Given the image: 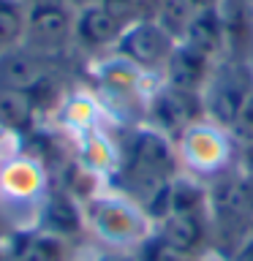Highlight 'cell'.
Returning <instances> with one entry per match:
<instances>
[{
  "instance_id": "cb8c5ba5",
  "label": "cell",
  "mask_w": 253,
  "mask_h": 261,
  "mask_svg": "<svg viewBox=\"0 0 253 261\" xmlns=\"http://www.w3.org/2000/svg\"><path fill=\"white\" fill-rule=\"evenodd\" d=\"M95 261H136L134 253H122V250H109V253H101Z\"/></svg>"
},
{
  "instance_id": "603a6c76",
  "label": "cell",
  "mask_w": 253,
  "mask_h": 261,
  "mask_svg": "<svg viewBox=\"0 0 253 261\" xmlns=\"http://www.w3.org/2000/svg\"><path fill=\"white\" fill-rule=\"evenodd\" d=\"M226 261H253V234H250L248 240H245V242H242L240 248H237Z\"/></svg>"
},
{
  "instance_id": "4fadbf2b",
  "label": "cell",
  "mask_w": 253,
  "mask_h": 261,
  "mask_svg": "<svg viewBox=\"0 0 253 261\" xmlns=\"http://www.w3.org/2000/svg\"><path fill=\"white\" fill-rule=\"evenodd\" d=\"M52 60L36 55L28 46H14L0 52V90H24L33 93L41 82L52 76Z\"/></svg>"
},
{
  "instance_id": "277c9868",
  "label": "cell",
  "mask_w": 253,
  "mask_h": 261,
  "mask_svg": "<svg viewBox=\"0 0 253 261\" xmlns=\"http://www.w3.org/2000/svg\"><path fill=\"white\" fill-rule=\"evenodd\" d=\"M177 158L191 177L215 179L223 171L237 166L234 139L226 128L215 125L212 120H199L177 139Z\"/></svg>"
},
{
  "instance_id": "3957f363",
  "label": "cell",
  "mask_w": 253,
  "mask_h": 261,
  "mask_svg": "<svg viewBox=\"0 0 253 261\" xmlns=\"http://www.w3.org/2000/svg\"><path fill=\"white\" fill-rule=\"evenodd\" d=\"M85 220L93 231L117 250H136L153 234L150 218L125 196H93L85 201Z\"/></svg>"
},
{
  "instance_id": "ac0fdd59",
  "label": "cell",
  "mask_w": 253,
  "mask_h": 261,
  "mask_svg": "<svg viewBox=\"0 0 253 261\" xmlns=\"http://www.w3.org/2000/svg\"><path fill=\"white\" fill-rule=\"evenodd\" d=\"M28 28V3L22 0H0V52L19 46Z\"/></svg>"
},
{
  "instance_id": "52a82bcc",
  "label": "cell",
  "mask_w": 253,
  "mask_h": 261,
  "mask_svg": "<svg viewBox=\"0 0 253 261\" xmlns=\"http://www.w3.org/2000/svg\"><path fill=\"white\" fill-rule=\"evenodd\" d=\"M174 46H177V38L166 28H161L155 19H142V22H131L122 30V36L114 44V55L131 65H136L139 71L153 73L166 68Z\"/></svg>"
},
{
  "instance_id": "9a60e30c",
  "label": "cell",
  "mask_w": 253,
  "mask_h": 261,
  "mask_svg": "<svg viewBox=\"0 0 253 261\" xmlns=\"http://www.w3.org/2000/svg\"><path fill=\"white\" fill-rule=\"evenodd\" d=\"M223 22V55L237 60H253V0H220Z\"/></svg>"
},
{
  "instance_id": "8fae6325",
  "label": "cell",
  "mask_w": 253,
  "mask_h": 261,
  "mask_svg": "<svg viewBox=\"0 0 253 261\" xmlns=\"http://www.w3.org/2000/svg\"><path fill=\"white\" fill-rule=\"evenodd\" d=\"M36 218L38 220L33 223L36 228L60 237V240H68V242L87 223L85 220V201H79L77 196H71L68 191H63V188H55V191H49L44 196Z\"/></svg>"
},
{
  "instance_id": "ffe728a7",
  "label": "cell",
  "mask_w": 253,
  "mask_h": 261,
  "mask_svg": "<svg viewBox=\"0 0 253 261\" xmlns=\"http://www.w3.org/2000/svg\"><path fill=\"white\" fill-rule=\"evenodd\" d=\"M136 261H201V258H191V256H180V253L169 250L166 245H163L158 237H155V231L147 237V240L139 245V248L134 250Z\"/></svg>"
},
{
  "instance_id": "5b68a950",
  "label": "cell",
  "mask_w": 253,
  "mask_h": 261,
  "mask_svg": "<svg viewBox=\"0 0 253 261\" xmlns=\"http://www.w3.org/2000/svg\"><path fill=\"white\" fill-rule=\"evenodd\" d=\"M253 95V65L248 60L220 55L210 71V79L201 90L204 117L226 128L234 122L245 101Z\"/></svg>"
},
{
  "instance_id": "484cf974",
  "label": "cell",
  "mask_w": 253,
  "mask_h": 261,
  "mask_svg": "<svg viewBox=\"0 0 253 261\" xmlns=\"http://www.w3.org/2000/svg\"><path fill=\"white\" fill-rule=\"evenodd\" d=\"M0 261H8V256H6V242H0Z\"/></svg>"
},
{
  "instance_id": "4316f807",
  "label": "cell",
  "mask_w": 253,
  "mask_h": 261,
  "mask_svg": "<svg viewBox=\"0 0 253 261\" xmlns=\"http://www.w3.org/2000/svg\"><path fill=\"white\" fill-rule=\"evenodd\" d=\"M22 3H28V6H30V3H36V0H22Z\"/></svg>"
},
{
  "instance_id": "6da1fadb",
  "label": "cell",
  "mask_w": 253,
  "mask_h": 261,
  "mask_svg": "<svg viewBox=\"0 0 253 261\" xmlns=\"http://www.w3.org/2000/svg\"><path fill=\"white\" fill-rule=\"evenodd\" d=\"M180 158L177 144L169 136L150 125L125 128L122 142L117 147V166L109 174L112 188L120 196L136 201L144 210V204L180 177Z\"/></svg>"
},
{
  "instance_id": "d4e9b609",
  "label": "cell",
  "mask_w": 253,
  "mask_h": 261,
  "mask_svg": "<svg viewBox=\"0 0 253 261\" xmlns=\"http://www.w3.org/2000/svg\"><path fill=\"white\" fill-rule=\"evenodd\" d=\"M14 228L8 226V220H6V212H3V207H0V242H6V237L11 234Z\"/></svg>"
},
{
  "instance_id": "d6986e66",
  "label": "cell",
  "mask_w": 253,
  "mask_h": 261,
  "mask_svg": "<svg viewBox=\"0 0 253 261\" xmlns=\"http://www.w3.org/2000/svg\"><path fill=\"white\" fill-rule=\"evenodd\" d=\"M196 11H199V8L193 6V0H161V11H158V19L155 22H158L161 28H166L177 41H183Z\"/></svg>"
},
{
  "instance_id": "30bf717a",
  "label": "cell",
  "mask_w": 253,
  "mask_h": 261,
  "mask_svg": "<svg viewBox=\"0 0 253 261\" xmlns=\"http://www.w3.org/2000/svg\"><path fill=\"white\" fill-rule=\"evenodd\" d=\"M153 231L169 250L180 253V256L201 258L207 250H212L207 212H171L155 223Z\"/></svg>"
},
{
  "instance_id": "e0dca14e",
  "label": "cell",
  "mask_w": 253,
  "mask_h": 261,
  "mask_svg": "<svg viewBox=\"0 0 253 261\" xmlns=\"http://www.w3.org/2000/svg\"><path fill=\"white\" fill-rule=\"evenodd\" d=\"M185 44H191L193 49L210 55V57H218L223 55V22H220V11L218 6L215 8H201L196 11L191 28L183 36Z\"/></svg>"
},
{
  "instance_id": "5bb4252c",
  "label": "cell",
  "mask_w": 253,
  "mask_h": 261,
  "mask_svg": "<svg viewBox=\"0 0 253 261\" xmlns=\"http://www.w3.org/2000/svg\"><path fill=\"white\" fill-rule=\"evenodd\" d=\"M215 65V57L199 52L185 41H177L174 52H171L166 68H163V82L177 90H188V93H199L210 79V71Z\"/></svg>"
},
{
  "instance_id": "44dd1931",
  "label": "cell",
  "mask_w": 253,
  "mask_h": 261,
  "mask_svg": "<svg viewBox=\"0 0 253 261\" xmlns=\"http://www.w3.org/2000/svg\"><path fill=\"white\" fill-rule=\"evenodd\" d=\"M229 134H232L237 147L253 144V95L245 101V106L240 109V114L234 117V122L229 125Z\"/></svg>"
},
{
  "instance_id": "9c48e42d",
  "label": "cell",
  "mask_w": 253,
  "mask_h": 261,
  "mask_svg": "<svg viewBox=\"0 0 253 261\" xmlns=\"http://www.w3.org/2000/svg\"><path fill=\"white\" fill-rule=\"evenodd\" d=\"M46 169L41 163L14 155L0 166V207L14 204V207H41L46 191Z\"/></svg>"
},
{
  "instance_id": "7402d4cb",
  "label": "cell",
  "mask_w": 253,
  "mask_h": 261,
  "mask_svg": "<svg viewBox=\"0 0 253 261\" xmlns=\"http://www.w3.org/2000/svg\"><path fill=\"white\" fill-rule=\"evenodd\" d=\"M237 169L248 179H253V144L237 147Z\"/></svg>"
},
{
  "instance_id": "8992f818",
  "label": "cell",
  "mask_w": 253,
  "mask_h": 261,
  "mask_svg": "<svg viewBox=\"0 0 253 261\" xmlns=\"http://www.w3.org/2000/svg\"><path fill=\"white\" fill-rule=\"evenodd\" d=\"M73 6L68 0H36L28 6V28L22 46L55 60L73 41Z\"/></svg>"
},
{
  "instance_id": "7a4b0ae2",
  "label": "cell",
  "mask_w": 253,
  "mask_h": 261,
  "mask_svg": "<svg viewBox=\"0 0 253 261\" xmlns=\"http://www.w3.org/2000/svg\"><path fill=\"white\" fill-rule=\"evenodd\" d=\"M207 218L212 250L229 258L253 234V179L229 169L207 185Z\"/></svg>"
},
{
  "instance_id": "ba28073f",
  "label": "cell",
  "mask_w": 253,
  "mask_h": 261,
  "mask_svg": "<svg viewBox=\"0 0 253 261\" xmlns=\"http://www.w3.org/2000/svg\"><path fill=\"white\" fill-rule=\"evenodd\" d=\"M147 125L161 130L163 136H169L171 142H177L193 122L204 120V106L199 93H188V90H177L163 82L161 87H155L144 106Z\"/></svg>"
},
{
  "instance_id": "7c38bea8",
  "label": "cell",
  "mask_w": 253,
  "mask_h": 261,
  "mask_svg": "<svg viewBox=\"0 0 253 261\" xmlns=\"http://www.w3.org/2000/svg\"><path fill=\"white\" fill-rule=\"evenodd\" d=\"M128 24H122L104 3H90L77 8L73 14V44L87 49V52H101V49L117 44Z\"/></svg>"
},
{
  "instance_id": "2e32d148",
  "label": "cell",
  "mask_w": 253,
  "mask_h": 261,
  "mask_svg": "<svg viewBox=\"0 0 253 261\" xmlns=\"http://www.w3.org/2000/svg\"><path fill=\"white\" fill-rule=\"evenodd\" d=\"M38 109L30 93L24 90H0V130L22 136L38 125Z\"/></svg>"
}]
</instances>
